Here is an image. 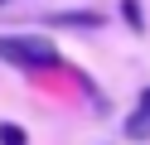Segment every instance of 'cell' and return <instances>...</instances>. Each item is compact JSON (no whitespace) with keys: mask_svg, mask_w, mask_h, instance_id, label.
Masks as SVG:
<instances>
[{"mask_svg":"<svg viewBox=\"0 0 150 145\" xmlns=\"http://www.w3.org/2000/svg\"><path fill=\"white\" fill-rule=\"evenodd\" d=\"M0 63L20 68V73H53L63 68V53L53 48L49 34H0Z\"/></svg>","mask_w":150,"mask_h":145,"instance_id":"obj_1","label":"cell"},{"mask_svg":"<svg viewBox=\"0 0 150 145\" xmlns=\"http://www.w3.org/2000/svg\"><path fill=\"white\" fill-rule=\"evenodd\" d=\"M121 19H126L131 34H145V15H140V0H121Z\"/></svg>","mask_w":150,"mask_h":145,"instance_id":"obj_4","label":"cell"},{"mask_svg":"<svg viewBox=\"0 0 150 145\" xmlns=\"http://www.w3.org/2000/svg\"><path fill=\"white\" fill-rule=\"evenodd\" d=\"M126 140H136V145H145V140H150V87H140L136 111L126 116Z\"/></svg>","mask_w":150,"mask_h":145,"instance_id":"obj_3","label":"cell"},{"mask_svg":"<svg viewBox=\"0 0 150 145\" xmlns=\"http://www.w3.org/2000/svg\"><path fill=\"white\" fill-rule=\"evenodd\" d=\"M44 24H53V29H102L107 15H102V10H58V15H49Z\"/></svg>","mask_w":150,"mask_h":145,"instance_id":"obj_2","label":"cell"},{"mask_svg":"<svg viewBox=\"0 0 150 145\" xmlns=\"http://www.w3.org/2000/svg\"><path fill=\"white\" fill-rule=\"evenodd\" d=\"M0 145H29V131L20 121H0Z\"/></svg>","mask_w":150,"mask_h":145,"instance_id":"obj_5","label":"cell"},{"mask_svg":"<svg viewBox=\"0 0 150 145\" xmlns=\"http://www.w3.org/2000/svg\"><path fill=\"white\" fill-rule=\"evenodd\" d=\"M0 5H10V0H0Z\"/></svg>","mask_w":150,"mask_h":145,"instance_id":"obj_6","label":"cell"}]
</instances>
